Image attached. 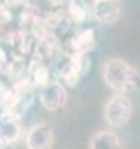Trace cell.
Instances as JSON below:
<instances>
[{"instance_id":"obj_1","label":"cell","mask_w":140,"mask_h":149,"mask_svg":"<svg viewBox=\"0 0 140 149\" xmlns=\"http://www.w3.org/2000/svg\"><path fill=\"white\" fill-rule=\"evenodd\" d=\"M102 77L105 84L117 95H130L140 86L138 72L121 58H110L102 67Z\"/></svg>"},{"instance_id":"obj_2","label":"cell","mask_w":140,"mask_h":149,"mask_svg":"<svg viewBox=\"0 0 140 149\" xmlns=\"http://www.w3.org/2000/svg\"><path fill=\"white\" fill-rule=\"evenodd\" d=\"M131 112H133L131 100L126 95H114L105 104L103 118L112 128H117V126H123V125H126L130 121Z\"/></svg>"},{"instance_id":"obj_3","label":"cell","mask_w":140,"mask_h":149,"mask_svg":"<svg viewBox=\"0 0 140 149\" xmlns=\"http://www.w3.org/2000/svg\"><path fill=\"white\" fill-rule=\"evenodd\" d=\"M23 126L18 114L2 109L0 111V146H9L21 139Z\"/></svg>"},{"instance_id":"obj_4","label":"cell","mask_w":140,"mask_h":149,"mask_svg":"<svg viewBox=\"0 0 140 149\" xmlns=\"http://www.w3.org/2000/svg\"><path fill=\"white\" fill-rule=\"evenodd\" d=\"M40 104L47 111H60L67 104V86L60 81H51L40 90Z\"/></svg>"},{"instance_id":"obj_5","label":"cell","mask_w":140,"mask_h":149,"mask_svg":"<svg viewBox=\"0 0 140 149\" xmlns=\"http://www.w3.org/2000/svg\"><path fill=\"white\" fill-rule=\"evenodd\" d=\"M54 142V132L49 123L42 121L33 125L26 133V147L28 149H51Z\"/></svg>"},{"instance_id":"obj_6","label":"cell","mask_w":140,"mask_h":149,"mask_svg":"<svg viewBox=\"0 0 140 149\" xmlns=\"http://www.w3.org/2000/svg\"><path fill=\"white\" fill-rule=\"evenodd\" d=\"M91 11H93V16L96 21L112 25L121 16V4H119V0H100V2L93 4Z\"/></svg>"},{"instance_id":"obj_7","label":"cell","mask_w":140,"mask_h":149,"mask_svg":"<svg viewBox=\"0 0 140 149\" xmlns=\"http://www.w3.org/2000/svg\"><path fill=\"white\" fill-rule=\"evenodd\" d=\"M96 46V39H95V30L93 28H86L81 30L77 35L72 37L70 40V47L76 54H88L89 51H93Z\"/></svg>"},{"instance_id":"obj_8","label":"cell","mask_w":140,"mask_h":149,"mask_svg":"<svg viewBox=\"0 0 140 149\" xmlns=\"http://www.w3.org/2000/svg\"><path fill=\"white\" fill-rule=\"evenodd\" d=\"M89 149H123V144L117 133L110 130H102L91 137Z\"/></svg>"},{"instance_id":"obj_9","label":"cell","mask_w":140,"mask_h":149,"mask_svg":"<svg viewBox=\"0 0 140 149\" xmlns=\"http://www.w3.org/2000/svg\"><path fill=\"white\" fill-rule=\"evenodd\" d=\"M89 7L86 6L84 0H68V18L74 25L84 23L88 18Z\"/></svg>"},{"instance_id":"obj_10","label":"cell","mask_w":140,"mask_h":149,"mask_svg":"<svg viewBox=\"0 0 140 149\" xmlns=\"http://www.w3.org/2000/svg\"><path fill=\"white\" fill-rule=\"evenodd\" d=\"M51 81H53V79H51V70H49L46 65L39 63V65H35V67L32 68L30 83H32L33 86H40V88H44V86L49 84Z\"/></svg>"},{"instance_id":"obj_11","label":"cell","mask_w":140,"mask_h":149,"mask_svg":"<svg viewBox=\"0 0 140 149\" xmlns=\"http://www.w3.org/2000/svg\"><path fill=\"white\" fill-rule=\"evenodd\" d=\"M12 18V13H11V6L7 4H0V25H7Z\"/></svg>"},{"instance_id":"obj_12","label":"cell","mask_w":140,"mask_h":149,"mask_svg":"<svg viewBox=\"0 0 140 149\" xmlns=\"http://www.w3.org/2000/svg\"><path fill=\"white\" fill-rule=\"evenodd\" d=\"M9 63H11V60H9V56H7L6 49L0 47V70H6V68L9 67Z\"/></svg>"},{"instance_id":"obj_13","label":"cell","mask_w":140,"mask_h":149,"mask_svg":"<svg viewBox=\"0 0 140 149\" xmlns=\"http://www.w3.org/2000/svg\"><path fill=\"white\" fill-rule=\"evenodd\" d=\"M6 91H7V88L4 86V83L0 81V104L4 102V97H6Z\"/></svg>"},{"instance_id":"obj_14","label":"cell","mask_w":140,"mask_h":149,"mask_svg":"<svg viewBox=\"0 0 140 149\" xmlns=\"http://www.w3.org/2000/svg\"><path fill=\"white\" fill-rule=\"evenodd\" d=\"M47 2H51L53 6H61V4H65L67 0H47Z\"/></svg>"},{"instance_id":"obj_15","label":"cell","mask_w":140,"mask_h":149,"mask_svg":"<svg viewBox=\"0 0 140 149\" xmlns=\"http://www.w3.org/2000/svg\"><path fill=\"white\" fill-rule=\"evenodd\" d=\"M93 2H100V0H93Z\"/></svg>"}]
</instances>
